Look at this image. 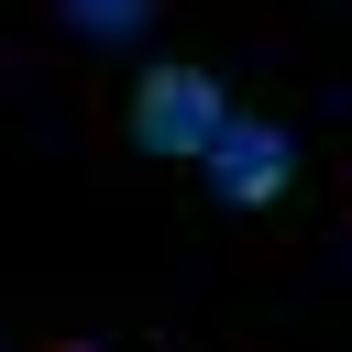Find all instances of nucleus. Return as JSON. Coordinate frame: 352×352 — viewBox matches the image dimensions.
<instances>
[{
  "label": "nucleus",
  "instance_id": "obj_1",
  "mask_svg": "<svg viewBox=\"0 0 352 352\" xmlns=\"http://www.w3.org/2000/svg\"><path fill=\"white\" fill-rule=\"evenodd\" d=\"M231 121H242V110H231L220 66H198V55H154V66L121 88V143H132L143 165H209V143H220Z\"/></svg>",
  "mask_w": 352,
  "mask_h": 352
},
{
  "label": "nucleus",
  "instance_id": "obj_2",
  "mask_svg": "<svg viewBox=\"0 0 352 352\" xmlns=\"http://www.w3.org/2000/svg\"><path fill=\"white\" fill-rule=\"evenodd\" d=\"M198 176H209V198H220V209L264 220V209H286V198H297V132H286V121H264V110H242V121L209 143V165H198Z\"/></svg>",
  "mask_w": 352,
  "mask_h": 352
},
{
  "label": "nucleus",
  "instance_id": "obj_3",
  "mask_svg": "<svg viewBox=\"0 0 352 352\" xmlns=\"http://www.w3.org/2000/svg\"><path fill=\"white\" fill-rule=\"evenodd\" d=\"M44 352H99V341H44Z\"/></svg>",
  "mask_w": 352,
  "mask_h": 352
}]
</instances>
